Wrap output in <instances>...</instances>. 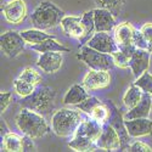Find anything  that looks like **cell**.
<instances>
[{"label":"cell","mask_w":152,"mask_h":152,"mask_svg":"<svg viewBox=\"0 0 152 152\" xmlns=\"http://www.w3.org/2000/svg\"><path fill=\"white\" fill-rule=\"evenodd\" d=\"M27 42L21 35V32L7 31L0 37V49L9 58H14L18 56L26 46Z\"/></svg>","instance_id":"6"},{"label":"cell","mask_w":152,"mask_h":152,"mask_svg":"<svg viewBox=\"0 0 152 152\" xmlns=\"http://www.w3.org/2000/svg\"><path fill=\"white\" fill-rule=\"evenodd\" d=\"M23 151H35V145L33 142V139L27 136V135H23Z\"/></svg>","instance_id":"37"},{"label":"cell","mask_w":152,"mask_h":152,"mask_svg":"<svg viewBox=\"0 0 152 152\" xmlns=\"http://www.w3.org/2000/svg\"><path fill=\"white\" fill-rule=\"evenodd\" d=\"M135 28L133 24L129 22H123L115 28V39L118 44V46H124V45H132L133 44V38H134Z\"/></svg>","instance_id":"19"},{"label":"cell","mask_w":152,"mask_h":152,"mask_svg":"<svg viewBox=\"0 0 152 152\" xmlns=\"http://www.w3.org/2000/svg\"><path fill=\"white\" fill-rule=\"evenodd\" d=\"M68 146L77 151V152H88V151H95L97 147L96 142L93 141L91 139L83 136V135H78V134H74L71 139V141L68 142Z\"/></svg>","instance_id":"21"},{"label":"cell","mask_w":152,"mask_h":152,"mask_svg":"<svg viewBox=\"0 0 152 152\" xmlns=\"http://www.w3.org/2000/svg\"><path fill=\"white\" fill-rule=\"evenodd\" d=\"M102 130H104V124L97 122L96 119L91 118L90 116H88L78 126L77 132L74 134H78V135H83V136H86L91 139L93 141H97L100 135L102 134Z\"/></svg>","instance_id":"15"},{"label":"cell","mask_w":152,"mask_h":152,"mask_svg":"<svg viewBox=\"0 0 152 152\" xmlns=\"http://www.w3.org/2000/svg\"><path fill=\"white\" fill-rule=\"evenodd\" d=\"M113 56V60H115V65L119 68H128L130 67V57L126 56L122 50H117L112 54Z\"/></svg>","instance_id":"33"},{"label":"cell","mask_w":152,"mask_h":152,"mask_svg":"<svg viewBox=\"0 0 152 152\" xmlns=\"http://www.w3.org/2000/svg\"><path fill=\"white\" fill-rule=\"evenodd\" d=\"M99 148H102L106 151H121V137L116 129L106 122L104 123V130L100 135L99 140L96 141Z\"/></svg>","instance_id":"11"},{"label":"cell","mask_w":152,"mask_h":152,"mask_svg":"<svg viewBox=\"0 0 152 152\" xmlns=\"http://www.w3.org/2000/svg\"><path fill=\"white\" fill-rule=\"evenodd\" d=\"M21 35L24 38V40H26L28 44H31V45H33V44H39V43H43V42L46 40V39H51V38H55V35H51V34H49V33H45L44 31L38 29V28L22 31V32H21Z\"/></svg>","instance_id":"26"},{"label":"cell","mask_w":152,"mask_h":152,"mask_svg":"<svg viewBox=\"0 0 152 152\" xmlns=\"http://www.w3.org/2000/svg\"><path fill=\"white\" fill-rule=\"evenodd\" d=\"M108 108H110V118H108V123L116 129V132L118 133L119 137H121V151H128L129 147V137H132L128 133V129L125 126V119H124V115H122V112L117 108V106L112 102V101H106L105 102Z\"/></svg>","instance_id":"7"},{"label":"cell","mask_w":152,"mask_h":152,"mask_svg":"<svg viewBox=\"0 0 152 152\" xmlns=\"http://www.w3.org/2000/svg\"><path fill=\"white\" fill-rule=\"evenodd\" d=\"M119 50H122V51L128 56V57H132L133 55H134V53H135V50H136V48H135V45L134 44H132V45H124V46H119Z\"/></svg>","instance_id":"39"},{"label":"cell","mask_w":152,"mask_h":152,"mask_svg":"<svg viewBox=\"0 0 152 152\" xmlns=\"http://www.w3.org/2000/svg\"><path fill=\"white\" fill-rule=\"evenodd\" d=\"M61 27L68 37L75 38V39L80 40L84 35V23L82 17L75 16H65L61 21Z\"/></svg>","instance_id":"16"},{"label":"cell","mask_w":152,"mask_h":152,"mask_svg":"<svg viewBox=\"0 0 152 152\" xmlns=\"http://www.w3.org/2000/svg\"><path fill=\"white\" fill-rule=\"evenodd\" d=\"M133 44L135 45L136 49H142V50H147L148 49V40L145 38V35L141 33L140 29H135L134 33V38H133Z\"/></svg>","instance_id":"34"},{"label":"cell","mask_w":152,"mask_h":152,"mask_svg":"<svg viewBox=\"0 0 152 152\" xmlns=\"http://www.w3.org/2000/svg\"><path fill=\"white\" fill-rule=\"evenodd\" d=\"M18 78L22 79V80H26V82H28L31 84H34V85L39 84L43 80L42 75L38 73L34 68H32V67H26V68H24L21 72V74L18 75Z\"/></svg>","instance_id":"29"},{"label":"cell","mask_w":152,"mask_h":152,"mask_svg":"<svg viewBox=\"0 0 152 152\" xmlns=\"http://www.w3.org/2000/svg\"><path fill=\"white\" fill-rule=\"evenodd\" d=\"M100 104H102V102H101V101H100L97 97H95V96H89L86 100H84L83 102L75 105V108H78V110H80L82 112H84L85 115L90 116V113L93 112V110H94L96 106H99Z\"/></svg>","instance_id":"31"},{"label":"cell","mask_w":152,"mask_h":152,"mask_svg":"<svg viewBox=\"0 0 152 152\" xmlns=\"http://www.w3.org/2000/svg\"><path fill=\"white\" fill-rule=\"evenodd\" d=\"M83 18V23H84V35L83 38L79 40L80 45H85L88 42H89L91 38L94 37V34L96 33V28H95V20H94V10L86 11L85 14L82 16Z\"/></svg>","instance_id":"23"},{"label":"cell","mask_w":152,"mask_h":152,"mask_svg":"<svg viewBox=\"0 0 152 152\" xmlns=\"http://www.w3.org/2000/svg\"><path fill=\"white\" fill-rule=\"evenodd\" d=\"M63 62V57L60 51H48L42 53L38 58L37 66L45 73H56Z\"/></svg>","instance_id":"12"},{"label":"cell","mask_w":152,"mask_h":152,"mask_svg":"<svg viewBox=\"0 0 152 152\" xmlns=\"http://www.w3.org/2000/svg\"><path fill=\"white\" fill-rule=\"evenodd\" d=\"M32 50H35L38 53H48V51H60V53H69V49L61 45L55 38H51V39H46L43 43L39 44H33L31 45Z\"/></svg>","instance_id":"24"},{"label":"cell","mask_w":152,"mask_h":152,"mask_svg":"<svg viewBox=\"0 0 152 152\" xmlns=\"http://www.w3.org/2000/svg\"><path fill=\"white\" fill-rule=\"evenodd\" d=\"M111 83L110 71L101 69H90L83 78V85L88 90H99L107 88Z\"/></svg>","instance_id":"10"},{"label":"cell","mask_w":152,"mask_h":152,"mask_svg":"<svg viewBox=\"0 0 152 152\" xmlns=\"http://www.w3.org/2000/svg\"><path fill=\"white\" fill-rule=\"evenodd\" d=\"M125 126L132 137H141V136H152V121L147 118H135L126 119Z\"/></svg>","instance_id":"14"},{"label":"cell","mask_w":152,"mask_h":152,"mask_svg":"<svg viewBox=\"0 0 152 152\" xmlns=\"http://www.w3.org/2000/svg\"><path fill=\"white\" fill-rule=\"evenodd\" d=\"M147 51H148L150 54H152V40L148 42V49H147Z\"/></svg>","instance_id":"41"},{"label":"cell","mask_w":152,"mask_h":152,"mask_svg":"<svg viewBox=\"0 0 152 152\" xmlns=\"http://www.w3.org/2000/svg\"><path fill=\"white\" fill-rule=\"evenodd\" d=\"M14 88H15V91L17 95H20L21 97H26L28 95H31L34 90H35V85L31 84L26 80H22L20 78L15 79L14 82Z\"/></svg>","instance_id":"27"},{"label":"cell","mask_w":152,"mask_h":152,"mask_svg":"<svg viewBox=\"0 0 152 152\" xmlns=\"http://www.w3.org/2000/svg\"><path fill=\"white\" fill-rule=\"evenodd\" d=\"M94 1L99 7L108 9L113 12V11L121 10V7L125 3V0H94Z\"/></svg>","instance_id":"32"},{"label":"cell","mask_w":152,"mask_h":152,"mask_svg":"<svg viewBox=\"0 0 152 152\" xmlns=\"http://www.w3.org/2000/svg\"><path fill=\"white\" fill-rule=\"evenodd\" d=\"M152 111V95L144 93L141 101L135 107L128 110L124 115V119H135V118H147Z\"/></svg>","instance_id":"18"},{"label":"cell","mask_w":152,"mask_h":152,"mask_svg":"<svg viewBox=\"0 0 152 152\" xmlns=\"http://www.w3.org/2000/svg\"><path fill=\"white\" fill-rule=\"evenodd\" d=\"M77 58L83 61L90 69H101V71H111L115 67V60L111 54H105L97 50L83 45L79 54H77Z\"/></svg>","instance_id":"5"},{"label":"cell","mask_w":152,"mask_h":152,"mask_svg":"<svg viewBox=\"0 0 152 152\" xmlns=\"http://www.w3.org/2000/svg\"><path fill=\"white\" fill-rule=\"evenodd\" d=\"M150 56L151 54L147 50L136 49L134 55L130 57V68L135 78H139L140 75L146 72L150 67Z\"/></svg>","instance_id":"17"},{"label":"cell","mask_w":152,"mask_h":152,"mask_svg":"<svg viewBox=\"0 0 152 152\" xmlns=\"http://www.w3.org/2000/svg\"><path fill=\"white\" fill-rule=\"evenodd\" d=\"M11 97H12V94L11 93H1L0 94V111L5 112L6 108L9 107L10 102H11Z\"/></svg>","instance_id":"36"},{"label":"cell","mask_w":152,"mask_h":152,"mask_svg":"<svg viewBox=\"0 0 152 152\" xmlns=\"http://www.w3.org/2000/svg\"><path fill=\"white\" fill-rule=\"evenodd\" d=\"M142 96H144V91L137 85L133 84L129 89L125 91V94L123 96V104L126 108L130 110L140 102Z\"/></svg>","instance_id":"25"},{"label":"cell","mask_w":152,"mask_h":152,"mask_svg":"<svg viewBox=\"0 0 152 152\" xmlns=\"http://www.w3.org/2000/svg\"><path fill=\"white\" fill-rule=\"evenodd\" d=\"M16 125L18 130L32 139H39L50 132V126L43 115L29 108L23 107L16 116Z\"/></svg>","instance_id":"2"},{"label":"cell","mask_w":152,"mask_h":152,"mask_svg":"<svg viewBox=\"0 0 152 152\" xmlns=\"http://www.w3.org/2000/svg\"><path fill=\"white\" fill-rule=\"evenodd\" d=\"M128 151L129 152H151L152 147L150 145L142 142V141H135V142L129 145Z\"/></svg>","instance_id":"35"},{"label":"cell","mask_w":152,"mask_h":152,"mask_svg":"<svg viewBox=\"0 0 152 152\" xmlns=\"http://www.w3.org/2000/svg\"><path fill=\"white\" fill-rule=\"evenodd\" d=\"M94 20L96 32H111L116 28V18L108 9L97 7L94 10Z\"/></svg>","instance_id":"13"},{"label":"cell","mask_w":152,"mask_h":152,"mask_svg":"<svg viewBox=\"0 0 152 152\" xmlns=\"http://www.w3.org/2000/svg\"><path fill=\"white\" fill-rule=\"evenodd\" d=\"M1 11L7 22L20 24L27 16V5L23 0H10L3 5Z\"/></svg>","instance_id":"9"},{"label":"cell","mask_w":152,"mask_h":152,"mask_svg":"<svg viewBox=\"0 0 152 152\" xmlns=\"http://www.w3.org/2000/svg\"><path fill=\"white\" fill-rule=\"evenodd\" d=\"M140 31H141V33L145 35V38L148 42L152 40V23L147 22V23L142 24V27L140 28Z\"/></svg>","instance_id":"38"},{"label":"cell","mask_w":152,"mask_h":152,"mask_svg":"<svg viewBox=\"0 0 152 152\" xmlns=\"http://www.w3.org/2000/svg\"><path fill=\"white\" fill-rule=\"evenodd\" d=\"M89 93H88V89L82 84H74L72 85L69 89L67 90L66 95L63 96V104L65 105H78L80 102H83L84 100H86L89 97Z\"/></svg>","instance_id":"20"},{"label":"cell","mask_w":152,"mask_h":152,"mask_svg":"<svg viewBox=\"0 0 152 152\" xmlns=\"http://www.w3.org/2000/svg\"><path fill=\"white\" fill-rule=\"evenodd\" d=\"M85 45L97 50V51L111 55L119 49L115 37H112L110 32H96L94 37Z\"/></svg>","instance_id":"8"},{"label":"cell","mask_w":152,"mask_h":152,"mask_svg":"<svg viewBox=\"0 0 152 152\" xmlns=\"http://www.w3.org/2000/svg\"><path fill=\"white\" fill-rule=\"evenodd\" d=\"M80 110L61 108L56 111L51 118L53 132L61 137H72L77 132L79 124L86 118Z\"/></svg>","instance_id":"1"},{"label":"cell","mask_w":152,"mask_h":152,"mask_svg":"<svg viewBox=\"0 0 152 152\" xmlns=\"http://www.w3.org/2000/svg\"><path fill=\"white\" fill-rule=\"evenodd\" d=\"M1 140H3L1 151H9V152L23 151V136L9 132Z\"/></svg>","instance_id":"22"},{"label":"cell","mask_w":152,"mask_h":152,"mask_svg":"<svg viewBox=\"0 0 152 152\" xmlns=\"http://www.w3.org/2000/svg\"><path fill=\"white\" fill-rule=\"evenodd\" d=\"M90 117L96 119L100 123H102V124L106 123L108 121V118H110V108H108V106L105 102L100 104L99 106H96L93 110V112L90 113Z\"/></svg>","instance_id":"28"},{"label":"cell","mask_w":152,"mask_h":152,"mask_svg":"<svg viewBox=\"0 0 152 152\" xmlns=\"http://www.w3.org/2000/svg\"><path fill=\"white\" fill-rule=\"evenodd\" d=\"M9 133V129H7V126H6V123L4 121H1V139Z\"/></svg>","instance_id":"40"},{"label":"cell","mask_w":152,"mask_h":152,"mask_svg":"<svg viewBox=\"0 0 152 152\" xmlns=\"http://www.w3.org/2000/svg\"><path fill=\"white\" fill-rule=\"evenodd\" d=\"M54 100H55V91L51 88L39 86L35 88V90L31 95L22 97L21 105L22 107L35 111L43 116H48L53 112L55 107Z\"/></svg>","instance_id":"4"},{"label":"cell","mask_w":152,"mask_h":152,"mask_svg":"<svg viewBox=\"0 0 152 152\" xmlns=\"http://www.w3.org/2000/svg\"><path fill=\"white\" fill-rule=\"evenodd\" d=\"M65 16V12L51 1H43L31 14V21L34 28L48 31L61 24Z\"/></svg>","instance_id":"3"},{"label":"cell","mask_w":152,"mask_h":152,"mask_svg":"<svg viewBox=\"0 0 152 152\" xmlns=\"http://www.w3.org/2000/svg\"><path fill=\"white\" fill-rule=\"evenodd\" d=\"M133 84L137 85L144 93L152 95V74L148 73L147 71L144 72L139 78H136V80Z\"/></svg>","instance_id":"30"}]
</instances>
